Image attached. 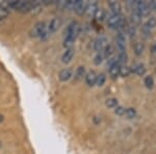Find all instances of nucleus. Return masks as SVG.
I'll list each match as a JSON object with an SVG mask.
<instances>
[{"label": "nucleus", "instance_id": "nucleus-1", "mask_svg": "<svg viewBox=\"0 0 156 154\" xmlns=\"http://www.w3.org/2000/svg\"><path fill=\"white\" fill-rule=\"evenodd\" d=\"M78 32H79V25L76 21H72L66 29V36L64 40V46L66 47V49L72 48L73 43L75 42L78 36Z\"/></svg>", "mask_w": 156, "mask_h": 154}, {"label": "nucleus", "instance_id": "nucleus-2", "mask_svg": "<svg viewBox=\"0 0 156 154\" xmlns=\"http://www.w3.org/2000/svg\"><path fill=\"white\" fill-rule=\"evenodd\" d=\"M29 34L31 38H41V39H45V38L49 37L48 32H47V24L45 21H39L32 26L30 29Z\"/></svg>", "mask_w": 156, "mask_h": 154}, {"label": "nucleus", "instance_id": "nucleus-3", "mask_svg": "<svg viewBox=\"0 0 156 154\" xmlns=\"http://www.w3.org/2000/svg\"><path fill=\"white\" fill-rule=\"evenodd\" d=\"M124 19H123L122 15H115L112 14L107 19V25L110 28H118L120 29L123 28V25H124Z\"/></svg>", "mask_w": 156, "mask_h": 154}, {"label": "nucleus", "instance_id": "nucleus-4", "mask_svg": "<svg viewBox=\"0 0 156 154\" xmlns=\"http://www.w3.org/2000/svg\"><path fill=\"white\" fill-rule=\"evenodd\" d=\"M60 25H62V19L58 18V17H55V18L50 20V22L47 24V32H48L49 36L57 31Z\"/></svg>", "mask_w": 156, "mask_h": 154}, {"label": "nucleus", "instance_id": "nucleus-5", "mask_svg": "<svg viewBox=\"0 0 156 154\" xmlns=\"http://www.w3.org/2000/svg\"><path fill=\"white\" fill-rule=\"evenodd\" d=\"M107 46V39L104 36H100L96 39V41L94 42V49L95 51L100 52L102 50H104V48Z\"/></svg>", "mask_w": 156, "mask_h": 154}, {"label": "nucleus", "instance_id": "nucleus-6", "mask_svg": "<svg viewBox=\"0 0 156 154\" xmlns=\"http://www.w3.org/2000/svg\"><path fill=\"white\" fill-rule=\"evenodd\" d=\"M87 1H83V0H77V1H75L74 11L77 15L81 16V15H83L85 11H87Z\"/></svg>", "mask_w": 156, "mask_h": 154}, {"label": "nucleus", "instance_id": "nucleus-7", "mask_svg": "<svg viewBox=\"0 0 156 154\" xmlns=\"http://www.w3.org/2000/svg\"><path fill=\"white\" fill-rule=\"evenodd\" d=\"M117 47L120 51H125L126 48V39H125V34L123 31H119L117 36Z\"/></svg>", "mask_w": 156, "mask_h": 154}, {"label": "nucleus", "instance_id": "nucleus-8", "mask_svg": "<svg viewBox=\"0 0 156 154\" xmlns=\"http://www.w3.org/2000/svg\"><path fill=\"white\" fill-rule=\"evenodd\" d=\"M96 79H97V74L95 71H89L85 74L84 80L89 87H94L96 84Z\"/></svg>", "mask_w": 156, "mask_h": 154}, {"label": "nucleus", "instance_id": "nucleus-9", "mask_svg": "<svg viewBox=\"0 0 156 154\" xmlns=\"http://www.w3.org/2000/svg\"><path fill=\"white\" fill-rule=\"evenodd\" d=\"M73 76V70L71 68H66V69H62L59 72L58 77L60 81H68Z\"/></svg>", "mask_w": 156, "mask_h": 154}, {"label": "nucleus", "instance_id": "nucleus-10", "mask_svg": "<svg viewBox=\"0 0 156 154\" xmlns=\"http://www.w3.org/2000/svg\"><path fill=\"white\" fill-rule=\"evenodd\" d=\"M98 9H99V7H98V3L96 1L87 2V11H85V13H87L89 17H92L95 15V13L97 12Z\"/></svg>", "mask_w": 156, "mask_h": 154}, {"label": "nucleus", "instance_id": "nucleus-11", "mask_svg": "<svg viewBox=\"0 0 156 154\" xmlns=\"http://www.w3.org/2000/svg\"><path fill=\"white\" fill-rule=\"evenodd\" d=\"M73 56H74V49H73V48L66 49V51L62 53V63H65V64L70 63V62H71V59H73Z\"/></svg>", "mask_w": 156, "mask_h": 154}, {"label": "nucleus", "instance_id": "nucleus-12", "mask_svg": "<svg viewBox=\"0 0 156 154\" xmlns=\"http://www.w3.org/2000/svg\"><path fill=\"white\" fill-rule=\"evenodd\" d=\"M9 15V9L7 2H0V19H5Z\"/></svg>", "mask_w": 156, "mask_h": 154}, {"label": "nucleus", "instance_id": "nucleus-13", "mask_svg": "<svg viewBox=\"0 0 156 154\" xmlns=\"http://www.w3.org/2000/svg\"><path fill=\"white\" fill-rule=\"evenodd\" d=\"M120 70H121V65L118 64V62L115 63L114 65H112L109 67L110 76H112V78H115L117 76H119V75H120Z\"/></svg>", "mask_w": 156, "mask_h": 154}, {"label": "nucleus", "instance_id": "nucleus-14", "mask_svg": "<svg viewBox=\"0 0 156 154\" xmlns=\"http://www.w3.org/2000/svg\"><path fill=\"white\" fill-rule=\"evenodd\" d=\"M108 6H109L110 11L112 12V14H115V15H120L121 14V9H122V7H121L120 2L110 1L109 3H108Z\"/></svg>", "mask_w": 156, "mask_h": 154}, {"label": "nucleus", "instance_id": "nucleus-15", "mask_svg": "<svg viewBox=\"0 0 156 154\" xmlns=\"http://www.w3.org/2000/svg\"><path fill=\"white\" fill-rule=\"evenodd\" d=\"M42 11H43V2L41 3V2H39V1H36V2H34V4H32V7L29 13L31 15H34V16H36V15H39Z\"/></svg>", "mask_w": 156, "mask_h": 154}, {"label": "nucleus", "instance_id": "nucleus-16", "mask_svg": "<svg viewBox=\"0 0 156 154\" xmlns=\"http://www.w3.org/2000/svg\"><path fill=\"white\" fill-rule=\"evenodd\" d=\"M131 20L134 24H140V20H142V15L140 14V12L136 9L132 7V14H131Z\"/></svg>", "mask_w": 156, "mask_h": 154}, {"label": "nucleus", "instance_id": "nucleus-17", "mask_svg": "<svg viewBox=\"0 0 156 154\" xmlns=\"http://www.w3.org/2000/svg\"><path fill=\"white\" fill-rule=\"evenodd\" d=\"M85 68L84 67H82V66H80V67H78L77 69H76V71H75V79H77V80H80V79H82L83 78V76H85Z\"/></svg>", "mask_w": 156, "mask_h": 154}, {"label": "nucleus", "instance_id": "nucleus-18", "mask_svg": "<svg viewBox=\"0 0 156 154\" xmlns=\"http://www.w3.org/2000/svg\"><path fill=\"white\" fill-rule=\"evenodd\" d=\"M133 68H134V69H132L131 71H132V72H134L135 74L140 75V76H142V75H144V74H145L146 68H145V66L143 65V64H137V65H135Z\"/></svg>", "mask_w": 156, "mask_h": 154}, {"label": "nucleus", "instance_id": "nucleus-19", "mask_svg": "<svg viewBox=\"0 0 156 154\" xmlns=\"http://www.w3.org/2000/svg\"><path fill=\"white\" fill-rule=\"evenodd\" d=\"M127 59H128V56H127L126 51H120V52H119V55H118L117 62H118V64H120V65L126 64Z\"/></svg>", "mask_w": 156, "mask_h": 154}, {"label": "nucleus", "instance_id": "nucleus-20", "mask_svg": "<svg viewBox=\"0 0 156 154\" xmlns=\"http://www.w3.org/2000/svg\"><path fill=\"white\" fill-rule=\"evenodd\" d=\"M114 53V47L112 45H107L104 48V51H103V57H106V59H110V56Z\"/></svg>", "mask_w": 156, "mask_h": 154}, {"label": "nucleus", "instance_id": "nucleus-21", "mask_svg": "<svg viewBox=\"0 0 156 154\" xmlns=\"http://www.w3.org/2000/svg\"><path fill=\"white\" fill-rule=\"evenodd\" d=\"M144 49H145V47H144V44L143 43H140V42H137V43H135V45H134V52H135V54L136 55H140L144 52Z\"/></svg>", "mask_w": 156, "mask_h": 154}, {"label": "nucleus", "instance_id": "nucleus-22", "mask_svg": "<svg viewBox=\"0 0 156 154\" xmlns=\"http://www.w3.org/2000/svg\"><path fill=\"white\" fill-rule=\"evenodd\" d=\"M105 81H106V76H105V74H103V73H100V74L97 75L96 84L98 85V87H102V85L105 83Z\"/></svg>", "mask_w": 156, "mask_h": 154}, {"label": "nucleus", "instance_id": "nucleus-23", "mask_svg": "<svg viewBox=\"0 0 156 154\" xmlns=\"http://www.w3.org/2000/svg\"><path fill=\"white\" fill-rule=\"evenodd\" d=\"M94 17L98 21H102V20L105 18V11L103 9H98L97 12L95 13Z\"/></svg>", "mask_w": 156, "mask_h": 154}, {"label": "nucleus", "instance_id": "nucleus-24", "mask_svg": "<svg viewBox=\"0 0 156 154\" xmlns=\"http://www.w3.org/2000/svg\"><path fill=\"white\" fill-rule=\"evenodd\" d=\"M105 105H106L108 108H115L118 106V100L115 99V98H109V99L106 100Z\"/></svg>", "mask_w": 156, "mask_h": 154}, {"label": "nucleus", "instance_id": "nucleus-25", "mask_svg": "<svg viewBox=\"0 0 156 154\" xmlns=\"http://www.w3.org/2000/svg\"><path fill=\"white\" fill-rule=\"evenodd\" d=\"M131 69H130L129 67H127V66H123V67H121V70H120V75L123 77H127L129 76V74L131 73Z\"/></svg>", "mask_w": 156, "mask_h": 154}, {"label": "nucleus", "instance_id": "nucleus-26", "mask_svg": "<svg viewBox=\"0 0 156 154\" xmlns=\"http://www.w3.org/2000/svg\"><path fill=\"white\" fill-rule=\"evenodd\" d=\"M144 83L147 89H152L153 85H154V79H153L152 76H146Z\"/></svg>", "mask_w": 156, "mask_h": 154}, {"label": "nucleus", "instance_id": "nucleus-27", "mask_svg": "<svg viewBox=\"0 0 156 154\" xmlns=\"http://www.w3.org/2000/svg\"><path fill=\"white\" fill-rule=\"evenodd\" d=\"M125 115H126V117L128 119H133L136 116V110L134 109V108L130 107V108H127L126 110H125Z\"/></svg>", "mask_w": 156, "mask_h": 154}, {"label": "nucleus", "instance_id": "nucleus-28", "mask_svg": "<svg viewBox=\"0 0 156 154\" xmlns=\"http://www.w3.org/2000/svg\"><path fill=\"white\" fill-rule=\"evenodd\" d=\"M147 27H149V28H154V27L156 26V19H155V17H150L149 19H148V21H147Z\"/></svg>", "mask_w": 156, "mask_h": 154}, {"label": "nucleus", "instance_id": "nucleus-29", "mask_svg": "<svg viewBox=\"0 0 156 154\" xmlns=\"http://www.w3.org/2000/svg\"><path fill=\"white\" fill-rule=\"evenodd\" d=\"M102 62H103V54H101L100 52H97V54L94 56L95 65H100Z\"/></svg>", "mask_w": 156, "mask_h": 154}, {"label": "nucleus", "instance_id": "nucleus-30", "mask_svg": "<svg viewBox=\"0 0 156 154\" xmlns=\"http://www.w3.org/2000/svg\"><path fill=\"white\" fill-rule=\"evenodd\" d=\"M115 113L118 116H123L125 113V108L123 106H120V105H118L117 107H115Z\"/></svg>", "mask_w": 156, "mask_h": 154}, {"label": "nucleus", "instance_id": "nucleus-31", "mask_svg": "<svg viewBox=\"0 0 156 154\" xmlns=\"http://www.w3.org/2000/svg\"><path fill=\"white\" fill-rule=\"evenodd\" d=\"M143 34H145L146 38L150 34V28H149V27H147V25H145V26L143 27Z\"/></svg>", "mask_w": 156, "mask_h": 154}, {"label": "nucleus", "instance_id": "nucleus-32", "mask_svg": "<svg viewBox=\"0 0 156 154\" xmlns=\"http://www.w3.org/2000/svg\"><path fill=\"white\" fill-rule=\"evenodd\" d=\"M128 34H129L131 37H134V34H135V27H134V26H130L129 28H128Z\"/></svg>", "mask_w": 156, "mask_h": 154}, {"label": "nucleus", "instance_id": "nucleus-33", "mask_svg": "<svg viewBox=\"0 0 156 154\" xmlns=\"http://www.w3.org/2000/svg\"><path fill=\"white\" fill-rule=\"evenodd\" d=\"M149 7L151 9H153V11H156V0H153V1L150 2Z\"/></svg>", "mask_w": 156, "mask_h": 154}, {"label": "nucleus", "instance_id": "nucleus-34", "mask_svg": "<svg viewBox=\"0 0 156 154\" xmlns=\"http://www.w3.org/2000/svg\"><path fill=\"white\" fill-rule=\"evenodd\" d=\"M3 120H4V117H3V116L1 115V113H0V123H1V122H2V121H3Z\"/></svg>", "mask_w": 156, "mask_h": 154}, {"label": "nucleus", "instance_id": "nucleus-35", "mask_svg": "<svg viewBox=\"0 0 156 154\" xmlns=\"http://www.w3.org/2000/svg\"><path fill=\"white\" fill-rule=\"evenodd\" d=\"M153 50H154V51L156 52V43L154 44V47H153Z\"/></svg>", "mask_w": 156, "mask_h": 154}, {"label": "nucleus", "instance_id": "nucleus-36", "mask_svg": "<svg viewBox=\"0 0 156 154\" xmlns=\"http://www.w3.org/2000/svg\"><path fill=\"white\" fill-rule=\"evenodd\" d=\"M1 146H2V143H1V141H0V148H1Z\"/></svg>", "mask_w": 156, "mask_h": 154}]
</instances>
